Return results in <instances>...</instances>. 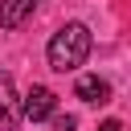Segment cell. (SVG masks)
I'll return each mask as SVG.
<instances>
[{"mask_svg": "<svg viewBox=\"0 0 131 131\" xmlns=\"http://www.w3.org/2000/svg\"><path fill=\"white\" fill-rule=\"evenodd\" d=\"M98 131H123V127H119V119H106V123H102Z\"/></svg>", "mask_w": 131, "mask_h": 131, "instance_id": "52a82bcc", "label": "cell"}, {"mask_svg": "<svg viewBox=\"0 0 131 131\" xmlns=\"http://www.w3.org/2000/svg\"><path fill=\"white\" fill-rule=\"evenodd\" d=\"M16 123H20V98H16L12 74L0 70V131H16Z\"/></svg>", "mask_w": 131, "mask_h": 131, "instance_id": "3957f363", "label": "cell"}, {"mask_svg": "<svg viewBox=\"0 0 131 131\" xmlns=\"http://www.w3.org/2000/svg\"><path fill=\"white\" fill-rule=\"evenodd\" d=\"M45 53H49V70H57V74L78 70V66L86 61V53H90V29H86L82 20L61 25V29L53 33V41H49Z\"/></svg>", "mask_w": 131, "mask_h": 131, "instance_id": "6da1fadb", "label": "cell"}, {"mask_svg": "<svg viewBox=\"0 0 131 131\" xmlns=\"http://www.w3.org/2000/svg\"><path fill=\"white\" fill-rule=\"evenodd\" d=\"M74 94H78L82 102H111V82L98 78V74H82L78 86H74Z\"/></svg>", "mask_w": 131, "mask_h": 131, "instance_id": "277c9868", "label": "cell"}, {"mask_svg": "<svg viewBox=\"0 0 131 131\" xmlns=\"http://www.w3.org/2000/svg\"><path fill=\"white\" fill-rule=\"evenodd\" d=\"M74 127H78L74 115H53V131H74Z\"/></svg>", "mask_w": 131, "mask_h": 131, "instance_id": "8992f818", "label": "cell"}, {"mask_svg": "<svg viewBox=\"0 0 131 131\" xmlns=\"http://www.w3.org/2000/svg\"><path fill=\"white\" fill-rule=\"evenodd\" d=\"M53 111H57V94H53L49 86H33V90L20 98V119H29V123L53 119Z\"/></svg>", "mask_w": 131, "mask_h": 131, "instance_id": "7a4b0ae2", "label": "cell"}, {"mask_svg": "<svg viewBox=\"0 0 131 131\" xmlns=\"http://www.w3.org/2000/svg\"><path fill=\"white\" fill-rule=\"evenodd\" d=\"M37 0H0V29H20L33 16Z\"/></svg>", "mask_w": 131, "mask_h": 131, "instance_id": "5b68a950", "label": "cell"}]
</instances>
